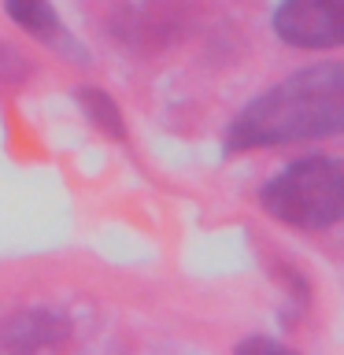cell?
Here are the masks:
<instances>
[{"label":"cell","mask_w":344,"mask_h":355,"mask_svg":"<svg viewBox=\"0 0 344 355\" xmlns=\"http://www.w3.org/2000/svg\"><path fill=\"white\" fill-rule=\"evenodd\" d=\"M71 337V318L55 315L49 307H30L15 311L0 322V348L8 352H37V348H55Z\"/></svg>","instance_id":"4"},{"label":"cell","mask_w":344,"mask_h":355,"mask_svg":"<svg viewBox=\"0 0 344 355\" xmlns=\"http://www.w3.org/2000/svg\"><path fill=\"white\" fill-rule=\"evenodd\" d=\"M78 107H82V115L89 119V126H96L104 137L126 141V119H122L119 104L104 93V89L82 85V89H78Z\"/></svg>","instance_id":"6"},{"label":"cell","mask_w":344,"mask_h":355,"mask_svg":"<svg viewBox=\"0 0 344 355\" xmlns=\"http://www.w3.org/2000/svg\"><path fill=\"white\" fill-rule=\"evenodd\" d=\"M4 11L15 26H22L30 33V37H37L44 44H55V49H71V33L63 30L52 0H4Z\"/></svg>","instance_id":"5"},{"label":"cell","mask_w":344,"mask_h":355,"mask_svg":"<svg viewBox=\"0 0 344 355\" xmlns=\"http://www.w3.org/2000/svg\"><path fill=\"white\" fill-rule=\"evenodd\" d=\"M259 204L270 218L296 230H326L344 218V163L333 155L289 163L263 185Z\"/></svg>","instance_id":"2"},{"label":"cell","mask_w":344,"mask_h":355,"mask_svg":"<svg viewBox=\"0 0 344 355\" xmlns=\"http://www.w3.org/2000/svg\"><path fill=\"white\" fill-rule=\"evenodd\" d=\"M237 352H241V355H248V352H285V344L266 340V337H248V340L237 344Z\"/></svg>","instance_id":"7"},{"label":"cell","mask_w":344,"mask_h":355,"mask_svg":"<svg viewBox=\"0 0 344 355\" xmlns=\"http://www.w3.org/2000/svg\"><path fill=\"white\" fill-rule=\"evenodd\" d=\"M344 133V67L322 63L296 71L255 96L248 107L233 119L226 133L230 152L270 148V144L318 141Z\"/></svg>","instance_id":"1"},{"label":"cell","mask_w":344,"mask_h":355,"mask_svg":"<svg viewBox=\"0 0 344 355\" xmlns=\"http://www.w3.org/2000/svg\"><path fill=\"white\" fill-rule=\"evenodd\" d=\"M274 33L293 49H341L344 0H282L274 8Z\"/></svg>","instance_id":"3"}]
</instances>
